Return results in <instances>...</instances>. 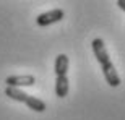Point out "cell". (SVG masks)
Returning <instances> with one entry per match:
<instances>
[{
  "label": "cell",
  "mask_w": 125,
  "mask_h": 120,
  "mask_svg": "<svg viewBox=\"0 0 125 120\" xmlns=\"http://www.w3.org/2000/svg\"><path fill=\"white\" fill-rule=\"evenodd\" d=\"M65 16V11L62 8H55V10H51V11H46V13H41L39 16L36 18V23L39 26H51L54 23H59L62 21Z\"/></svg>",
  "instance_id": "obj_1"
},
{
  "label": "cell",
  "mask_w": 125,
  "mask_h": 120,
  "mask_svg": "<svg viewBox=\"0 0 125 120\" xmlns=\"http://www.w3.org/2000/svg\"><path fill=\"white\" fill-rule=\"evenodd\" d=\"M91 47H93L94 57H96V60L99 62V65H101V67H104V65H107V63H111V57H109V52H107L106 44H104V41H102V39H99V37L93 39Z\"/></svg>",
  "instance_id": "obj_2"
},
{
  "label": "cell",
  "mask_w": 125,
  "mask_h": 120,
  "mask_svg": "<svg viewBox=\"0 0 125 120\" xmlns=\"http://www.w3.org/2000/svg\"><path fill=\"white\" fill-rule=\"evenodd\" d=\"M5 83L8 88H26V86H32L36 83V78L32 75H11V76H7Z\"/></svg>",
  "instance_id": "obj_3"
},
{
  "label": "cell",
  "mask_w": 125,
  "mask_h": 120,
  "mask_svg": "<svg viewBox=\"0 0 125 120\" xmlns=\"http://www.w3.org/2000/svg\"><path fill=\"white\" fill-rule=\"evenodd\" d=\"M101 68H102V75H104L107 84L112 86V88H117V86L120 84V76H119V73H117L114 63L111 62V63L104 65V67H101Z\"/></svg>",
  "instance_id": "obj_4"
},
{
  "label": "cell",
  "mask_w": 125,
  "mask_h": 120,
  "mask_svg": "<svg viewBox=\"0 0 125 120\" xmlns=\"http://www.w3.org/2000/svg\"><path fill=\"white\" fill-rule=\"evenodd\" d=\"M68 57L65 55V54H60V55H57L55 59V75L57 76H67V71H68Z\"/></svg>",
  "instance_id": "obj_5"
},
{
  "label": "cell",
  "mask_w": 125,
  "mask_h": 120,
  "mask_svg": "<svg viewBox=\"0 0 125 120\" xmlns=\"http://www.w3.org/2000/svg\"><path fill=\"white\" fill-rule=\"evenodd\" d=\"M68 78L67 76H57L55 80V94L57 97H65L67 94H68Z\"/></svg>",
  "instance_id": "obj_6"
},
{
  "label": "cell",
  "mask_w": 125,
  "mask_h": 120,
  "mask_svg": "<svg viewBox=\"0 0 125 120\" xmlns=\"http://www.w3.org/2000/svg\"><path fill=\"white\" fill-rule=\"evenodd\" d=\"M5 96H8L10 99L18 101V102H26V99H28L29 94H26L24 91H21V89H18V88H8V86H7V89H5Z\"/></svg>",
  "instance_id": "obj_7"
},
{
  "label": "cell",
  "mask_w": 125,
  "mask_h": 120,
  "mask_svg": "<svg viewBox=\"0 0 125 120\" xmlns=\"http://www.w3.org/2000/svg\"><path fill=\"white\" fill-rule=\"evenodd\" d=\"M24 104L34 112H44L46 110V102L41 101V99H37V97H34V96H28V99H26Z\"/></svg>",
  "instance_id": "obj_8"
},
{
  "label": "cell",
  "mask_w": 125,
  "mask_h": 120,
  "mask_svg": "<svg viewBox=\"0 0 125 120\" xmlns=\"http://www.w3.org/2000/svg\"><path fill=\"white\" fill-rule=\"evenodd\" d=\"M117 5H119V8H120V10H124V11H125V0H119Z\"/></svg>",
  "instance_id": "obj_9"
}]
</instances>
